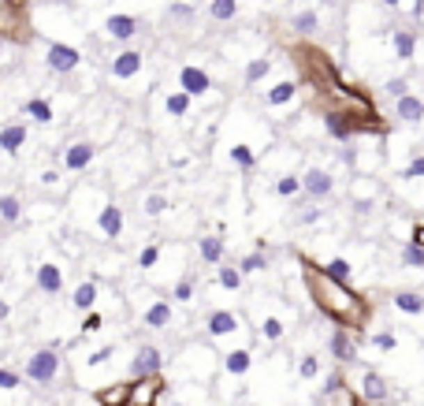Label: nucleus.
<instances>
[{
	"label": "nucleus",
	"mask_w": 424,
	"mask_h": 406,
	"mask_svg": "<svg viewBox=\"0 0 424 406\" xmlns=\"http://www.w3.org/2000/svg\"><path fill=\"white\" fill-rule=\"evenodd\" d=\"M306 283H309V291H313V302H317L331 320H339V325L357 328V325L368 317V309H365L361 298H357L346 283L331 280L324 269L317 272V269H309V265H306Z\"/></svg>",
	"instance_id": "1"
},
{
	"label": "nucleus",
	"mask_w": 424,
	"mask_h": 406,
	"mask_svg": "<svg viewBox=\"0 0 424 406\" xmlns=\"http://www.w3.org/2000/svg\"><path fill=\"white\" fill-rule=\"evenodd\" d=\"M23 377L30 384H52L60 377V354H56V347H41L30 354L26 361V369H23Z\"/></svg>",
	"instance_id": "2"
},
{
	"label": "nucleus",
	"mask_w": 424,
	"mask_h": 406,
	"mask_svg": "<svg viewBox=\"0 0 424 406\" xmlns=\"http://www.w3.org/2000/svg\"><path fill=\"white\" fill-rule=\"evenodd\" d=\"M45 63H49L52 75H71V71L82 63V52L74 49V45H68V41H49Z\"/></svg>",
	"instance_id": "3"
},
{
	"label": "nucleus",
	"mask_w": 424,
	"mask_h": 406,
	"mask_svg": "<svg viewBox=\"0 0 424 406\" xmlns=\"http://www.w3.org/2000/svg\"><path fill=\"white\" fill-rule=\"evenodd\" d=\"M335 190V175L324 172V168H309L306 175H301V194L309 201H324Z\"/></svg>",
	"instance_id": "4"
},
{
	"label": "nucleus",
	"mask_w": 424,
	"mask_h": 406,
	"mask_svg": "<svg viewBox=\"0 0 424 406\" xmlns=\"http://www.w3.org/2000/svg\"><path fill=\"white\" fill-rule=\"evenodd\" d=\"M160 369H164V358H160L157 347H141L134 354V361H130V377H134V380L160 377Z\"/></svg>",
	"instance_id": "5"
},
{
	"label": "nucleus",
	"mask_w": 424,
	"mask_h": 406,
	"mask_svg": "<svg viewBox=\"0 0 424 406\" xmlns=\"http://www.w3.org/2000/svg\"><path fill=\"white\" fill-rule=\"evenodd\" d=\"M179 90H182V93H190V97H205V93L212 90L209 71H201L198 63H187V68L179 71Z\"/></svg>",
	"instance_id": "6"
},
{
	"label": "nucleus",
	"mask_w": 424,
	"mask_h": 406,
	"mask_svg": "<svg viewBox=\"0 0 424 406\" xmlns=\"http://www.w3.org/2000/svg\"><path fill=\"white\" fill-rule=\"evenodd\" d=\"M104 30H108V38H112V41H130V38H138L141 23L134 15H127V12H112L104 19Z\"/></svg>",
	"instance_id": "7"
},
{
	"label": "nucleus",
	"mask_w": 424,
	"mask_h": 406,
	"mask_svg": "<svg viewBox=\"0 0 424 406\" xmlns=\"http://www.w3.org/2000/svg\"><path fill=\"white\" fill-rule=\"evenodd\" d=\"M328 350H331V358H335V361H343V366L357 361V343L350 339V332H346V328H335V332H331Z\"/></svg>",
	"instance_id": "8"
},
{
	"label": "nucleus",
	"mask_w": 424,
	"mask_h": 406,
	"mask_svg": "<svg viewBox=\"0 0 424 406\" xmlns=\"http://www.w3.org/2000/svg\"><path fill=\"white\" fill-rule=\"evenodd\" d=\"M205 332H209L212 339L235 336V332H238V317L231 313V309H212L209 320H205Z\"/></svg>",
	"instance_id": "9"
},
{
	"label": "nucleus",
	"mask_w": 424,
	"mask_h": 406,
	"mask_svg": "<svg viewBox=\"0 0 424 406\" xmlns=\"http://www.w3.org/2000/svg\"><path fill=\"white\" fill-rule=\"evenodd\" d=\"M160 391H164L160 377H146L141 384H130V406H153Z\"/></svg>",
	"instance_id": "10"
},
{
	"label": "nucleus",
	"mask_w": 424,
	"mask_h": 406,
	"mask_svg": "<svg viewBox=\"0 0 424 406\" xmlns=\"http://www.w3.org/2000/svg\"><path fill=\"white\" fill-rule=\"evenodd\" d=\"M141 71V52L138 49H123L112 56V79H134Z\"/></svg>",
	"instance_id": "11"
},
{
	"label": "nucleus",
	"mask_w": 424,
	"mask_h": 406,
	"mask_svg": "<svg viewBox=\"0 0 424 406\" xmlns=\"http://www.w3.org/2000/svg\"><path fill=\"white\" fill-rule=\"evenodd\" d=\"M93 142H74L68 153H63V168L68 172H82V168H90V160H93Z\"/></svg>",
	"instance_id": "12"
},
{
	"label": "nucleus",
	"mask_w": 424,
	"mask_h": 406,
	"mask_svg": "<svg viewBox=\"0 0 424 406\" xmlns=\"http://www.w3.org/2000/svg\"><path fill=\"white\" fill-rule=\"evenodd\" d=\"M26 138H30V131L23 123H8V127H0V149H4V153H19V149L26 146Z\"/></svg>",
	"instance_id": "13"
},
{
	"label": "nucleus",
	"mask_w": 424,
	"mask_h": 406,
	"mask_svg": "<svg viewBox=\"0 0 424 406\" xmlns=\"http://www.w3.org/2000/svg\"><path fill=\"white\" fill-rule=\"evenodd\" d=\"M97 228H101L108 239H119V235H123V209L108 201V205L101 209V217H97Z\"/></svg>",
	"instance_id": "14"
},
{
	"label": "nucleus",
	"mask_w": 424,
	"mask_h": 406,
	"mask_svg": "<svg viewBox=\"0 0 424 406\" xmlns=\"http://www.w3.org/2000/svg\"><path fill=\"white\" fill-rule=\"evenodd\" d=\"M324 127H328V134L335 138V142L350 146V138H354V120H346V116H339V112H328V116H324Z\"/></svg>",
	"instance_id": "15"
},
{
	"label": "nucleus",
	"mask_w": 424,
	"mask_h": 406,
	"mask_svg": "<svg viewBox=\"0 0 424 406\" xmlns=\"http://www.w3.org/2000/svg\"><path fill=\"white\" fill-rule=\"evenodd\" d=\"M38 291H45V295H60L63 291V272L52 261H45L38 269Z\"/></svg>",
	"instance_id": "16"
},
{
	"label": "nucleus",
	"mask_w": 424,
	"mask_h": 406,
	"mask_svg": "<svg viewBox=\"0 0 424 406\" xmlns=\"http://www.w3.org/2000/svg\"><path fill=\"white\" fill-rule=\"evenodd\" d=\"M395 112H398L402 123H421V120H424V101L413 97V93H406V97L395 101Z\"/></svg>",
	"instance_id": "17"
},
{
	"label": "nucleus",
	"mask_w": 424,
	"mask_h": 406,
	"mask_svg": "<svg viewBox=\"0 0 424 406\" xmlns=\"http://www.w3.org/2000/svg\"><path fill=\"white\" fill-rule=\"evenodd\" d=\"M361 391H365L368 403H384V399H387V380L379 377L376 369H368L365 377H361Z\"/></svg>",
	"instance_id": "18"
},
{
	"label": "nucleus",
	"mask_w": 424,
	"mask_h": 406,
	"mask_svg": "<svg viewBox=\"0 0 424 406\" xmlns=\"http://www.w3.org/2000/svg\"><path fill=\"white\" fill-rule=\"evenodd\" d=\"M168 26H190L194 23V19H198V8H194V4H187V0H175V4H171L168 8Z\"/></svg>",
	"instance_id": "19"
},
{
	"label": "nucleus",
	"mask_w": 424,
	"mask_h": 406,
	"mask_svg": "<svg viewBox=\"0 0 424 406\" xmlns=\"http://www.w3.org/2000/svg\"><path fill=\"white\" fill-rule=\"evenodd\" d=\"M295 93H298V82H295V79H287V82H276V86L265 93V101L272 104V109H279V104L295 101Z\"/></svg>",
	"instance_id": "20"
},
{
	"label": "nucleus",
	"mask_w": 424,
	"mask_h": 406,
	"mask_svg": "<svg viewBox=\"0 0 424 406\" xmlns=\"http://www.w3.org/2000/svg\"><path fill=\"white\" fill-rule=\"evenodd\" d=\"M198 250H201V261L220 265L223 261V235H205V239L198 242Z\"/></svg>",
	"instance_id": "21"
},
{
	"label": "nucleus",
	"mask_w": 424,
	"mask_h": 406,
	"mask_svg": "<svg viewBox=\"0 0 424 406\" xmlns=\"http://www.w3.org/2000/svg\"><path fill=\"white\" fill-rule=\"evenodd\" d=\"M97 406H130V384H116V388L97 391Z\"/></svg>",
	"instance_id": "22"
},
{
	"label": "nucleus",
	"mask_w": 424,
	"mask_h": 406,
	"mask_svg": "<svg viewBox=\"0 0 424 406\" xmlns=\"http://www.w3.org/2000/svg\"><path fill=\"white\" fill-rule=\"evenodd\" d=\"M141 320H146L149 328H168L171 325V302H153L141 313Z\"/></svg>",
	"instance_id": "23"
},
{
	"label": "nucleus",
	"mask_w": 424,
	"mask_h": 406,
	"mask_svg": "<svg viewBox=\"0 0 424 406\" xmlns=\"http://www.w3.org/2000/svg\"><path fill=\"white\" fill-rule=\"evenodd\" d=\"M395 309H402V313H409V317H417V313H424V295L421 291H398L395 295Z\"/></svg>",
	"instance_id": "24"
},
{
	"label": "nucleus",
	"mask_w": 424,
	"mask_h": 406,
	"mask_svg": "<svg viewBox=\"0 0 424 406\" xmlns=\"http://www.w3.org/2000/svg\"><path fill=\"white\" fill-rule=\"evenodd\" d=\"M223 366H227V373H231V377H242V373L253 366V354H249L246 347H238V350H231V354L223 358Z\"/></svg>",
	"instance_id": "25"
},
{
	"label": "nucleus",
	"mask_w": 424,
	"mask_h": 406,
	"mask_svg": "<svg viewBox=\"0 0 424 406\" xmlns=\"http://www.w3.org/2000/svg\"><path fill=\"white\" fill-rule=\"evenodd\" d=\"M231 164L238 168V172H253V168H257V153L246 142H238V146H231Z\"/></svg>",
	"instance_id": "26"
},
{
	"label": "nucleus",
	"mask_w": 424,
	"mask_h": 406,
	"mask_svg": "<svg viewBox=\"0 0 424 406\" xmlns=\"http://www.w3.org/2000/svg\"><path fill=\"white\" fill-rule=\"evenodd\" d=\"M290 30H295V34H301V38L317 34V30H320V15H317V12H298L295 19H290Z\"/></svg>",
	"instance_id": "27"
},
{
	"label": "nucleus",
	"mask_w": 424,
	"mask_h": 406,
	"mask_svg": "<svg viewBox=\"0 0 424 406\" xmlns=\"http://www.w3.org/2000/svg\"><path fill=\"white\" fill-rule=\"evenodd\" d=\"M23 112H26L34 123H52V104H49L45 97H30V101L23 104Z\"/></svg>",
	"instance_id": "28"
},
{
	"label": "nucleus",
	"mask_w": 424,
	"mask_h": 406,
	"mask_svg": "<svg viewBox=\"0 0 424 406\" xmlns=\"http://www.w3.org/2000/svg\"><path fill=\"white\" fill-rule=\"evenodd\" d=\"M71 302H74V309H93V302H97V283L93 280H82L79 287H74Z\"/></svg>",
	"instance_id": "29"
},
{
	"label": "nucleus",
	"mask_w": 424,
	"mask_h": 406,
	"mask_svg": "<svg viewBox=\"0 0 424 406\" xmlns=\"http://www.w3.org/2000/svg\"><path fill=\"white\" fill-rule=\"evenodd\" d=\"M268 71H272V60H268V56H257V60H249V63H246L242 82H246V86H257V82L265 79Z\"/></svg>",
	"instance_id": "30"
},
{
	"label": "nucleus",
	"mask_w": 424,
	"mask_h": 406,
	"mask_svg": "<svg viewBox=\"0 0 424 406\" xmlns=\"http://www.w3.org/2000/svg\"><path fill=\"white\" fill-rule=\"evenodd\" d=\"M209 15L216 23H231L238 15V0H209Z\"/></svg>",
	"instance_id": "31"
},
{
	"label": "nucleus",
	"mask_w": 424,
	"mask_h": 406,
	"mask_svg": "<svg viewBox=\"0 0 424 406\" xmlns=\"http://www.w3.org/2000/svg\"><path fill=\"white\" fill-rule=\"evenodd\" d=\"M19 217H23V201H19L15 194H0V220L19 224Z\"/></svg>",
	"instance_id": "32"
},
{
	"label": "nucleus",
	"mask_w": 424,
	"mask_h": 406,
	"mask_svg": "<svg viewBox=\"0 0 424 406\" xmlns=\"http://www.w3.org/2000/svg\"><path fill=\"white\" fill-rule=\"evenodd\" d=\"M301 194V175H279L276 179V198H298Z\"/></svg>",
	"instance_id": "33"
},
{
	"label": "nucleus",
	"mask_w": 424,
	"mask_h": 406,
	"mask_svg": "<svg viewBox=\"0 0 424 406\" xmlns=\"http://www.w3.org/2000/svg\"><path fill=\"white\" fill-rule=\"evenodd\" d=\"M190 93H182V90H175V93H168L164 97V109H168V116H187L190 112Z\"/></svg>",
	"instance_id": "34"
},
{
	"label": "nucleus",
	"mask_w": 424,
	"mask_h": 406,
	"mask_svg": "<svg viewBox=\"0 0 424 406\" xmlns=\"http://www.w3.org/2000/svg\"><path fill=\"white\" fill-rule=\"evenodd\" d=\"M216 283H220L223 291H238V287H242V269H235V265H223V269L216 272Z\"/></svg>",
	"instance_id": "35"
},
{
	"label": "nucleus",
	"mask_w": 424,
	"mask_h": 406,
	"mask_svg": "<svg viewBox=\"0 0 424 406\" xmlns=\"http://www.w3.org/2000/svg\"><path fill=\"white\" fill-rule=\"evenodd\" d=\"M395 52H398V60H413V52H417V38H413L409 30H398L395 34Z\"/></svg>",
	"instance_id": "36"
},
{
	"label": "nucleus",
	"mask_w": 424,
	"mask_h": 406,
	"mask_svg": "<svg viewBox=\"0 0 424 406\" xmlns=\"http://www.w3.org/2000/svg\"><path fill=\"white\" fill-rule=\"evenodd\" d=\"M324 272H328L331 280H339V283H346V280H350V261H343V258H331L328 265H324Z\"/></svg>",
	"instance_id": "37"
},
{
	"label": "nucleus",
	"mask_w": 424,
	"mask_h": 406,
	"mask_svg": "<svg viewBox=\"0 0 424 406\" xmlns=\"http://www.w3.org/2000/svg\"><path fill=\"white\" fill-rule=\"evenodd\" d=\"M402 265H406V269H424V250L417 242H409V247L402 250Z\"/></svg>",
	"instance_id": "38"
},
{
	"label": "nucleus",
	"mask_w": 424,
	"mask_h": 406,
	"mask_svg": "<svg viewBox=\"0 0 424 406\" xmlns=\"http://www.w3.org/2000/svg\"><path fill=\"white\" fill-rule=\"evenodd\" d=\"M324 217V209L317 205V201H313V205H301L298 209V217H295V224H301V228H309V224H317Z\"/></svg>",
	"instance_id": "39"
},
{
	"label": "nucleus",
	"mask_w": 424,
	"mask_h": 406,
	"mask_svg": "<svg viewBox=\"0 0 424 406\" xmlns=\"http://www.w3.org/2000/svg\"><path fill=\"white\" fill-rule=\"evenodd\" d=\"M260 336L272 339V343H276V339H283V320H279V317H265V325H260Z\"/></svg>",
	"instance_id": "40"
},
{
	"label": "nucleus",
	"mask_w": 424,
	"mask_h": 406,
	"mask_svg": "<svg viewBox=\"0 0 424 406\" xmlns=\"http://www.w3.org/2000/svg\"><path fill=\"white\" fill-rule=\"evenodd\" d=\"M265 265H268V258H265V253H246V258L238 261V269H242V276H246V272H257V269H265Z\"/></svg>",
	"instance_id": "41"
},
{
	"label": "nucleus",
	"mask_w": 424,
	"mask_h": 406,
	"mask_svg": "<svg viewBox=\"0 0 424 406\" xmlns=\"http://www.w3.org/2000/svg\"><path fill=\"white\" fill-rule=\"evenodd\" d=\"M164 209H168V198L164 194H149L146 198V212H149V217H160Z\"/></svg>",
	"instance_id": "42"
},
{
	"label": "nucleus",
	"mask_w": 424,
	"mask_h": 406,
	"mask_svg": "<svg viewBox=\"0 0 424 406\" xmlns=\"http://www.w3.org/2000/svg\"><path fill=\"white\" fill-rule=\"evenodd\" d=\"M19 384H23V377H19V373H12V369L0 366V388H4V391H15Z\"/></svg>",
	"instance_id": "43"
},
{
	"label": "nucleus",
	"mask_w": 424,
	"mask_h": 406,
	"mask_svg": "<svg viewBox=\"0 0 424 406\" xmlns=\"http://www.w3.org/2000/svg\"><path fill=\"white\" fill-rule=\"evenodd\" d=\"M298 373H301L306 380H317V377H320V361L313 358V354H309V358H301V369H298Z\"/></svg>",
	"instance_id": "44"
},
{
	"label": "nucleus",
	"mask_w": 424,
	"mask_h": 406,
	"mask_svg": "<svg viewBox=\"0 0 424 406\" xmlns=\"http://www.w3.org/2000/svg\"><path fill=\"white\" fill-rule=\"evenodd\" d=\"M157 258H160V247H146V250L138 253V265H141V269H153Z\"/></svg>",
	"instance_id": "45"
},
{
	"label": "nucleus",
	"mask_w": 424,
	"mask_h": 406,
	"mask_svg": "<svg viewBox=\"0 0 424 406\" xmlns=\"http://www.w3.org/2000/svg\"><path fill=\"white\" fill-rule=\"evenodd\" d=\"M372 343H376V350H395L398 339H395V332H379V336H372Z\"/></svg>",
	"instance_id": "46"
},
{
	"label": "nucleus",
	"mask_w": 424,
	"mask_h": 406,
	"mask_svg": "<svg viewBox=\"0 0 424 406\" xmlns=\"http://www.w3.org/2000/svg\"><path fill=\"white\" fill-rule=\"evenodd\" d=\"M194 298V280H179L175 283V302H190Z\"/></svg>",
	"instance_id": "47"
},
{
	"label": "nucleus",
	"mask_w": 424,
	"mask_h": 406,
	"mask_svg": "<svg viewBox=\"0 0 424 406\" xmlns=\"http://www.w3.org/2000/svg\"><path fill=\"white\" fill-rule=\"evenodd\" d=\"M402 175H406V179H421V175H424V157H417V160H409V164L402 168Z\"/></svg>",
	"instance_id": "48"
},
{
	"label": "nucleus",
	"mask_w": 424,
	"mask_h": 406,
	"mask_svg": "<svg viewBox=\"0 0 424 406\" xmlns=\"http://www.w3.org/2000/svg\"><path fill=\"white\" fill-rule=\"evenodd\" d=\"M387 93H391V97H406V79H391Z\"/></svg>",
	"instance_id": "49"
},
{
	"label": "nucleus",
	"mask_w": 424,
	"mask_h": 406,
	"mask_svg": "<svg viewBox=\"0 0 424 406\" xmlns=\"http://www.w3.org/2000/svg\"><path fill=\"white\" fill-rule=\"evenodd\" d=\"M343 388V373H331L328 384H324V395H331V391H339Z\"/></svg>",
	"instance_id": "50"
},
{
	"label": "nucleus",
	"mask_w": 424,
	"mask_h": 406,
	"mask_svg": "<svg viewBox=\"0 0 424 406\" xmlns=\"http://www.w3.org/2000/svg\"><path fill=\"white\" fill-rule=\"evenodd\" d=\"M108 358H112V347H101V350L90 354V366H101V361H108Z\"/></svg>",
	"instance_id": "51"
},
{
	"label": "nucleus",
	"mask_w": 424,
	"mask_h": 406,
	"mask_svg": "<svg viewBox=\"0 0 424 406\" xmlns=\"http://www.w3.org/2000/svg\"><path fill=\"white\" fill-rule=\"evenodd\" d=\"M339 157H343V164H354V160H357V149H354V146H343Z\"/></svg>",
	"instance_id": "52"
},
{
	"label": "nucleus",
	"mask_w": 424,
	"mask_h": 406,
	"mask_svg": "<svg viewBox=\"0 0 424 406\" xmlns=\"http://www.w3.org/2000/svg\"><path fill=\"white\" fill-rule=\"evenodd\" d=\"M97 328H101V317L90 313V317H86V332H97Z\"/></svg>",
	"instance_id": "53"
},
{
	"label": "nucleus",
	"mask_w": 424,
	"mask_h": 406,
	"mask_svg": "<svg viewBox=\"0 0 424 406\" xmlns=\"http://www.w3.org/2000/svg\"><path fill=\"white\" fill-rule=\"evenodd\" d=\"M56 179H60V172H56V168H49V172H41V183H49V187H52V183H56Z\"/></svg>",
	"instance_id": "54"
},
{
	"label": "nucleus",
	"mask_w": 424,
	"mask_h": 406,
	"mask_svg": "<svg viewBox=\"0 0 424 406\" xmlns=\"http://www.w3.org/2000/svg\"><path fill=\"white\" fill-rule=\"evenodd\" d=\"M413 242H417V247L424 250V228H413Z\"/></svg>",
	"instance_id": "55"
},
{
	"label": "nucleus",
	"mask_w": 424,
	"mask_h": 406,
	"mask_svg": "<svg viewBox=\"0 0 424 406\" xmlns=\"http://www.w3.org/2000/svg\"><path fill=\"white\" fill-rule=\"evenodd\" d=\"M8 313H12V306H8V302H0V320H8Z\"/></svg>",
	"instance_id": "56"
},
{
	"label": "nucleus",
	"mask_w": 424,
	"mask_h": 406,
	"mask_svg": "<svg viewBox=\"0 0 424 406\" xmlns=\"http://www.w3.org/2000/svg\"><path fill=\"white\" fill-rule=\"evenodd\" d=\"M379 4H387V8H398V0H379Z\"/></svg>",
	"instance_id": "57"
},
{
	"label": "nucleus",
	"mask_w": 424,
	"mask_h": 406,
	"mask_svg": "<svg viewBox=\"0 0 424 406\" xmlns=\"http://www.w3.org/2000/svg\"><path fill=\"white\" fill-rule=\"evenodd\" d=\"M0 56H4V38H0Z\"/></svg>",
	"instance_id": "58"
},
{
	"label": "nucleus",
	"mask_w": 424,
	"mask_h": 406,
	"mask_svg": "<svg viewBox=\"0 0 424 406\" xmlns=\"http://www.w3.org/2000/svg\"><path fill=\"white\" fill-rule=\"evenodd\" d=\"M317 4H335V0H317Z\"/></svg>",
	"instance_id": "59"
},
{
	"label": "nucleus",
	"mask_w": 424,
	"mask_h": 406,
	"mask_svg": "<svg viewBox=\"0 0 424 406\" xmlns=\"http://www.w3.org/2000/svg\"><path fill=\"white\" fill-rule=\"evenodd\" d=\"M0 283H4V272H0Z\"/></svg>",
	"instance_id": "60"
}]
</instances>
